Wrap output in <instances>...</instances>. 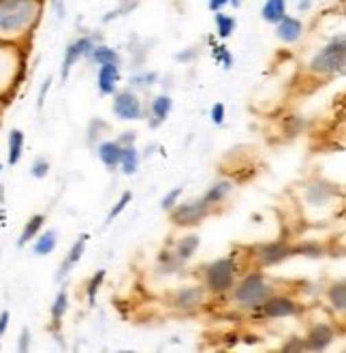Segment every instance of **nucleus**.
<instances>
[{"instance_id": "37", "label": "nucleus", "mask_w": 346, "mask_h": 353, "mask_svg": "<svg viewBox=\"0 0 346 353\" xmlns=\"http://www.w3.org/2000/svg\"><path fill=\"white\" fill-rule=\"evenodd\" d=\"M28 347H30V332H28V327H24V330H22V334H19L17 349H19V351H28Z\"/></svg>"}, {"instance_id": "9", "label": "nucleus", "mask_w": 346, "mask_h": 353, "mask_svg": "<svg viewBox=\"0 0 346 353\" xmlns=\"http://www.w3.org/2000/svg\"><path fill=\"white\" fill-rule=\"evenodd\" d=\"M92 48H94V43H92V39H90V37H81V39L73 41V43H71V46L67 48V52H65L63 79H67V77H69V73H71V69H73L75 62H77L81 56H88Z\"/></svg>"}, {"instance_id": "1", "label": "nucleus", "mask_w": 346, "mask_h": 353, "mask_svg": "<svg viewBox=\"0 0 346 353\" xmlns=\"http://www.w3.org/2000/svg\"><path fill=\"white\" fill-rule=\"evenodd\" d=\"M41 0H0V43L17 46L41 19Z\"/></svg>"}, {"instance_id": "13", "label": "nucleus", "mask_w": 346, "mask_h": 353, "mask_svg": "<svg viewBox=\"0 0 346 353\" xmlns=\"http://www.w3.org/2000/svg\"><path fill=\"white\" fill-rule=\"evenodd\" d=\"M303 34V24L299 22L297 17L284 15L280 22L276 24V37L284 43H295V41Z\"/></svg>"}, {"instance_id": "36", "label": "nucleus", "mask_w": 346, "mask_h": 353, "mask_svg": "<svg viewBox=\"0 0 346 353\" xmlns=\"http://www.w3.org/2000/svg\"><path fill=\"white\" fill-rule=\"evenodd\" d=\"M301 349H306V343H303L301 339H297V336H293L291 343L282 345V351H301Z\"/></svg>"}, {"instance_id": "33", "label": "nucleus", "mask_w": 346, "mask_h": 353, "mask_svg": "<svg viewBox=\"0 0 346 353\" xmlns=\"http://www.w3.org/2000/svg\"><path fill=\"white\" fill-rule=\"evenodd\" d=\"M180 197H182V186H177V189H173V191H169V195L162 199V203H160L162 210H173Z\"/></svg>"}, {"instance_id": "31", "label": "nucleus", "mask_w": 346, "mask_h": 353, "mask_svg": "<svg viewBox=\"0 0 346 353\" xmlns=\"http://www.w3.org/2000/svg\"><path fill=\"white\" fill-rule=\"evenodd\" d=\"M131 199H133V193H131V191H125V193H122V197L118 199V203L111 208V212H109V216H107V223H109V221H113L122 210H125V208L129 205V201H131Z\"/></svg>"}, {"instance_id": "34", "label": "nucleus", "mask_w": 346, "mask_h": 353, "mask_svg": "<svg viewBox=\"0 0 346 353\" xmlns=\"http://www.w3.org/2000/svg\"><path fill=\"white\" fill-rule=\"evenodd\" d=\"M212 54H214L216 60H222V62H225V67H227V69L231 67L233 58H231V54H229V50H227L225 46H214V48H212Z\"/></svg>"}, {"instance_id": "24", "label": "nucleus", "mask_w": 346, "mask_h": 353, "mask_svg": "<svg viewBox=\"0 0 346 353\" xmlns=\"http://www.w3.org/2000/svg\"><path fill=\"white\" fill-rule=\"evenodd\" d=\"M88 56L96 62V65H120V56L111 48H105V46L92 48Z\"/></svg>"}, {"instance_id": "8", "label": "nucleus", "mask_w": 346, "mask_h": 353, "mask_svg": "<svg viewBox=\"0 0 346 353\" xmlns=\"http://www.w3.org/2000/svg\"><path fill=\"white\" fill-rule=\"evenodd\" d=\"M261 306H263V313H266V317H270V319L293 317L297 313V304L291 298H284V296L268 298Z\"/></svg>"}, {"instance_id": "20", "label": "nucleus", "mask_w": 346, "mask_h": 353, "mask_svg": "<svg viewBox=\"0 0 346 353\" xmlns=\"http://www.w3.org/2000/svg\"><path fill=\"white\" fill-rule=\"evenodd\" d=\"M199 244H201L199 236H186V238H182L177 242V246H175V259L177 261H188L197 253Z\"/></svg>"}, {"instance_id": "32", "label": "nucleus", "mask_w": 346, "mask_h": 353, "mask_svg": "<svg viewBox=\"0 0 346 353\" xmlns=\"http://www.w3.org/2000/svg\"><path fill=\"white\" fill-rule=\"evenodd\" d=\"M30 172H32V176H34V178L43 180V178H45L47 174H50V163H47L45 159H36Z\"/></svg>"}, {"instance_id": "28", "label": "nucleus", "mask_w": 346, "mask_h": 353, "mask_svg": "<svg viewBox=\"0 0 346 353\" xmlns=\"http://www.w3.org/2000/svg\"><path fill=\"white\" fill-rule=\"evenodd\" d=\"M235 26H237L235 17L225 15V13H220V11L216 13V30H218V34H220L222 39L231 37V34H233V30H235Z\"/></svg>"}, {"instance_id": "4", "label": "nucleus", "mask_w": 346, "mask_h": 353, "mask_svg": "<svg viewBox=\"0 0 346 353\" xmlns=\"http://www.w3.org/2000/svg\"><path fill=\"white\" fill-rule=\"evenodd\" d=\"M237 263L233 259H218L206 268V287L212 294H227L233 289Z\"/></svg>"}, {"instance_id": "40", "label": "nucleus", "mask_w": 346, "mask_h": 353, "mask_svg": "<svg viewBox=\"0 0 346 353\" xmlns=\"http://www.w3.org/2000/svg\"><path fill=\"white\" fill-rule=\"evenodd\" d=\"M135 131H129V133H125V135H122L120 139H118V143H120V146H122V143H127V146H133V141H135Z\"/></svg>"}, {"instance_id": "10", "label": "nucleus", "mask_w": 346, "mask_h": 353, "mask_svg": "<svg viewBox=\"0 0 346 353\" xmlns=\"http://www.w3.org/2000/svg\"><path fill=\"white\" fill-rule=\"evenodd\" d=\"M336 339V332L332 325L327 323H316L312 325V330L308 332V336H306V349H312V351H323V349H327Z\"/></svg>"}, {"instance_id": "15", "label": "nucleus", "mask_w": 346, "mask_h": 353, "mask_svg": "<svg viewBox=\"0 0 346 353\" xmlns=\"http://www.w3.org/2000/svg\"><path fill=\"white\" fill-rule=\"evenodd\" d=\"M120 154H122V146H120L118 141H103V143L98 146V159L103 161V165H105L107 170L118 168Z\"/></svg>"}, {"instance_id": "21", "label": "nucleus", "mask_w": 346, "mask_h": 353, "mask_svg": "<svg viewBox=\"0 0 346 353\" xmlns=\"http://www.w3.org/2000/svg\"><path fill=\"white\" fill-rule=\"evenodd\" d=\"M171 108H173V101H171V97H167V94H160V97H156L154 101H152V114H154V122H152V127H156L158 122H162L167 116H169V112H171Z\"/></svg>"}, {"instance_id": "18", "label": "nucleus", "mask_w": 346, "mask_h": 353, "mask_svg": "<svg viewBox=\"0 0 346 353\" xmlns=\"http://www.w3.org/2000/svg\"><path fill=\"white\" fill-rule=\"evenodd\" d=\"M122 165V172H125L127 176H133L137 174L139 170V152L135 146H122V154H120V163Z\"/></svg>"}, {"instance_id": "16", "label": "nucleus", "mask_w": 346, "mask_h": 353, "mask_svg": "<svg viewBox=\"0 0 346 353\" xmlns=\"http://www.w3.org/2000/svg\"><path fill=\"white\" fill-rule=\"evenodd\" d=\"M261 15H263V19H266V22L278 24L280 19L287 15V0H266Z\"/></svg>"}, {"instance_id": "35", "label": "nucleus", "mask_w": 346, "mask_h": 353, "mask_svg": "<svg viewBox=\"0 0 346 353\" xmlns=\"http://www.w3.org/2000/svg\"><path fill=\"white\" fill-rule=\"evenodd\" d=\"M222 120H225V105H222V103H216L212 108V122L222 124Z\"/></svg>"}, {"instance_id": "38", "label": "nucleus", "mask_w": 346, "mask_h": 353, "mask_svg": "<svg viewBox=\"0 0 346 353\" xmlns=\"http://www.w3.org/2000/svg\"><path fill=\"white\" fill-rule=\"evenodd\" d=\"M9 310H3V313H0V336L5 334L7 332V327H9Z\"/></svg>"}, {"instance_id": "30", "label": "nucleus", "mask_w": 346, "mask_h": 353, "mask_svg": "<svg viewBox=\"0 0 346 353\" xmlns=\"http://www.w3.org/2000/svg\"><path fill=\"white\" fill-rule=\"evenodd\" d=\"M103 281H105V270H98V272L90 279V283H88V302L90 304H94L96 292H98V287L103 285Z\"/></svg>"}, {"instance_id": "14", "label": "nucleus", "mask_w": 346, "mask_h": 353, "mask_svg": "<svg viewBox=\"0 0 346 353\" xmlns=\"http://www.w3.org/2000/svg\"><path fill=\"white\" fill-rule=\"evenodd\" d=\"M98 90L103 92V94H113L116 92V86H118V81H120V69L118 65H100L98 69Z\"/></svg>"}, {"instance_id": "22", "label": "nucleus", "mask_w": 346, "mask_h": 353, "mask_svg": "<svg viewBox=\"0 0 346 353\" xmlns=\"http://www.w3.org/2000/svg\"><path fill=\"white\" fill-rule=\"evenodd\" d=\"M24 152V133L19 129H13L9 133V165H15L22 159Z\"/></svg>"}, {"instance_id": "11", "label": "nucleus", "mask_w": 346, "mask_h": 353, "mask_svg": "<svg viewBox=\"0 0 346 353\" xmlns=\"http://www.w3.org/2000/svg\"><path fill=\"white\" fill-rule=\"evenodd\" d=\"M7 48H9V43H0V94H5L7 88L11 86V81L17 79L15 65H19V62H15L11 58V52Z\"/></svg>"}, {"instance_id": "41", "label": "nucleus", "mask_w": 346, "mask_h": 353, "mask_svg": "<svg viewBox=\"0 0 346 353\" xmlns=\"http://www.w3.org/2000/svg\"><path fill=\"white\" fill-rule=\"evenodd\" d=\"M50 86H52V79H47L45 84H43V88H41V94H39V110L43 108V101H45V94H47Z\"/></svg>"}, {"instance_id": "7", "label": "nucleus", "mask_w": 346, "mask_h": 353, "mask_svg": "<svg viewBox=\"0 0 346 353\" xmlns=\"http://www.w3.org/2000/svg\"><path fill=\"white\" fill-rule=\"evenodd\" d=\"M113 114L120 120H139L141 118V101L131 90H122L113 99Z\"/></svg>"}, {"instance_id": "19", "label": "nucleus", "mask_w": 346, "mask_h": 353, "mask_svg": "<svg viewBox=\"0 0 346 353\" xmlns=\"http://www.w3.org/2000/svg\"><path fill=\"white\" fill-rule=\"evenodd\" d=\"M43 225H45V216H43V214H34V216H30L28 223L24 225L22 236H19V240H17V246H26L32 238H36L39 232H41V227H43Z\"/></svg>"}, {"instance_id": "3", "label": "nucleus", "mask_w": 346, "mask_h": 353, "mask_svg": "<svg viewBox=\"0 0 346 353\" xmlns=\"http://www.w3.org/2000/svg\"><path fill=\"white\" fill-rule=\"evenodd\" d=\"M270 285L261 274H248L235 287V302L244 308H257L270 298Z\"/></svg>"}, {"instance_id": "23", "label": "nucleus", "mask_w": 346, "mask_h": 353, "mask_svg": "<svg viewBox=\"0 0 346 353\" xmlns=\"http://www.w3.org/2000/svg\"><path fill=\"white\" fill-rule=\"evenodd\" d=\"M229 193H231V182L222 180V182H216V184H212V189H210L206 195H203V201H206V203L212 208L214 203H220V201L225 199Z\"/></svg>"}, {"instance_id": "29", "label": "nucleus", "mask_w": 346, "mask_h": 353, "mask_svg": "<svg viewBox=\"0 0 346 353\" xmlns=\"http://www.w3.org/2000/svg\"><path fill=\"white\" fill-rule=\"evenodd\" d=\"M67 308H69V296H67V292H60L58 296H56V300H54V304H52V321L58 325L60 321H63V317H65V313H67Z\"/></svg>"}, {"instance_id": "44", "label": "nucleus", "mask_w": 346, "mask_h": 353, "mask_svg": "<svg viewBox=\"0 0 346 353\" xmlns=\"http://www.w3.org/2000/svg\"><path fill=\"white\" fill-rule=\"evenodd\" d=\"M52 3H54V5H58V7H60V0H52Z\"/></svg>"}, {"instance_id": "39", "label": "nucleus", "mask_w": 346, "mask_h": 353, "mask_svg": "<svg viewBox=\"0 0 346 353\" xmlns=\"http://www.w3.org/2000/svg\"><path fill=\"white\" fill-rule=\"evenodd\" d=\"M229 5V0H210V11L218 13L222 11V7H227Z\"/></svg>"}, {"instance_id": "12", "label": "nucleus", "mask_w": 346, "mask_h": 353, "mask_svg": "<svg viewBox=\"0 0 346 353\" xmlns=\"http://www.w3.org/2000/svg\"><path fill=\"white\" fill-rule=\"evenodd\" d=\"M203 300H206V292H203V287H184L173 296L171 304L175 308H182V310H193V308L201 306Z\"/></svg>"}, {"instance_id": "43", "label": "nucleus", "mask_w": 346, "mask_h": 353, "mask_svg": "<svg viewBox=\"0 0 346 353\" xmlns=\"http://www.w3.org/2000/svg\"><path fill=\"white\" fill-rule=\"evenodd\" d=\"M229 3H231L233 7H239V5H241V0H229Z\"/></svg>"}, {"instance_id": "2", "label": "nucleus", "mask_w": 346, "mask_h": 353, "mask_svg": "<svg viewBox=\"0 0 346 353\" xmlns=\"http://www.w3.org/2000/svg\"><path fill=\"white\" fill-rule=\"evenodd\" d=\"M344 62H346V41L344 37H338L310 60L308 69L314 75H336L344 71Z\"/></svg>"}, {"instance_id": "5", "label": "nucleus", "mask_w": 346, "mask_h": 353, "mask_svg": "<svg viewBox=\"0 0 346 353\" xmlns=\"http://www.w3.org/2000/svg\"><path fill=\"white\" fill-rule=\"evenodd\" d=\"M212 212V208L199 199V201H191V203H182L177 208L171 210V221L180 227H193V225H199L203 219Z\"/></svg>"}, {"instance_id": "17", "label": "nucleus", "mask_w": 346, "mask_h": 353, "mask_svg": "<svg viewBox=\"0 0 346 353\" xmlns=\"http://www.w3.org/2000/svg\"><path fill=\"white\" fill-rule=\"evenodd\" d=\"M86 242H88V234H84L81 236L73 246H71V251H69V255H67V259H65V263L60 265V276H65L69 270L75 265V263H79V259H81V255H84V248H86Z\"/></svg>"}, {"instance_id": "25", "label": "nucleus", "mask_w": 346, "mask_h": 353, "mask_svg": "<svg viewBox=\"0 0 346 353\" xmlns=\"http://www.w3.org/2000/svg\"><path fill=\"white\" fill-rule=\"evenodd\" d=\"M56 244H58V236H56V232H45V234H41L39 238H36V242H34V255H50V253H54V248H56Z\"/></svg>"}, {"instance_id": "26", "label": "nucleus", "mask_w": 346, "mask_h": 353, "mask_svg": "<svg viewBox=\"0 0 346 353\" xmlns=\"http://www.w3.org/2000/svg\"><path fill=\"white\" fill-rule=\"evenodd\" d=\"M332 195H334V191L332 189H327V184H312L310 189H308V195H306V199L312 203V205H323V203H327L329 199H332Z\"/></svg>"}, {"instance_id": "45", "label": "nucleus", "mask_w": 346, "mask_h": 353, "mask_svg": "<svg viewBox=\"0 0 346 353\" xmlns=\"http://www.w3.org/2000/svg\"><path fill=\"white\" fill-rule=\"evenodd\" d=\"M0 172H3V165H0Z\"/></svg>"}, {"instance_id": "27", "label": "nucleus", "mask_w": 346, "mask_h": 353, "mask_svg": "<svg viewBox=\"0 0 346 353\" xmlns=\"http://www.w3.org/2000/svg\"><path fill=\"white\" fill-rule=\"evenodd\" d=\"M327 296H329V302H332V306L338 310V313H344V308H346V285L344 283L332 285Z\"/></svg>"}, {"instance_id": "42", "label": "nucleus", "mask_w": 346, "mask_h": 353, "mask_svg": "<svg viewBox=\"0 0 346 353\" xmlns=\"http://www.w3.org/2000/svg\"><path fill=\"white\" fill-rule=\"evenodd\" d=\"M158 75L156 73H150V75H144L141 79H135V84H144V86H150V84H154V79H156Z\"/></svg>"}, {"instance_id": "6", "label": "nucleus", "mask_w": 346, "mask_h": 353, "mask_svg": "<svg viewBox=\"0 0 346 353\" xmlns=\"http://www.w3.org/2000/svg\"><path fill=\"white\" fill-rule=\"evenodd\" d=\"M293 251L295 248L289 242L278 240V242H270V244H261L255 255H257L261 265H276V263L287 259L289 255H293Z\"/></svg>"}]
</instances>
